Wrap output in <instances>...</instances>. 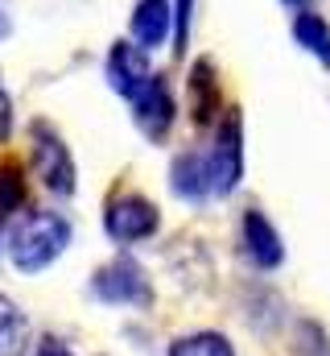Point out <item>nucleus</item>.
<instances>
[{"instance_id": "1", "label": "nucleus", "mask_w": 330, "mask_h": 356, "mask_svg": "<svg viewBox=\"0 0 330 356\" xmlns=\"http://www.w3.org/2000/svg\"><path fill=\"white\" fill-rule=\"evenodd\" d=\"M71 220L50 207H33L4 232V249L17 273H42L71 249Z\"/></svg>"}, {"instance_id": "17", "label": "nucleus", "mask_w": 330, "mask_h": 356, "mask_svg": "<svg viewBox=\"0 0 330 356\" xmlns=\"http://www.w3.org/2000/svg\"><path fill=\"white\" fill-rule=\"evenodd\" d=\"M8 137H12V95L0 83V145H4Z\"/></svg>"}, {"instance_id": "3", "label": "nucleus", "mask_w": 330, "mask_h": 356, "mask_svg": "<svg viewBox=\"0 0 330 356\" xmlns=\"http://www.w3.org/2000/svg\"><path fill=\"white\" fill-rule=\"evenodd\" d=\"M91 294L107 307H153V282L141 261L132 257H112L107 266L91 273Z\"/></svg>"}, {"instance_id": "8", "label": "nucleus", "mask_w": 330, "mask_h": 356, "mask_svg": "<svg viewBox=\"0 0 330 356\" xmlns=\"http://www.w3.org/2000/svg\"><path fill=\"white\" fill-rule=\"evenodd\" d=\"M128 33H132V46H141L145 54L162 50L173 33V8L169 0H137L132 4V17H128Z\"/></svg>"}, {"instance_id": "20", "label": "nucleus", "mask_w": 330, "mask_h": 356, "mask_svg": "<svg viewBox=\"0 0 330 356\" xmlns=\"http://www.w3.org/2000/svg\"><path fill=\"white\" fill-rule=\"evenodd\" d=\"M285 4H293V8H310V0H285Z\"/></svg>"}, {"instance_id": "2", "label": "nucleus", "mask_w": 330, "mask_h": 356, "mask_svg": "<svg viewBox=\"0 0 330 356\" xmlns=\"http://www.w3.org/2000/svg\"><path fill=\"white\" fill-rule=\"evenodd\" d=\"M29 162H33V175L42 178V186L50 195H58V199H71L75 195L79 170H75L71 145L62 141V133L50 120H33L29 124Z\"/></svg>"}, {"instance_id": "5", "label": "nucleus", "mask_w": 330, "mask_h": 356, "mask_svg": "<svg viewBox=\"0 0 330 356\" xmlns=\"http://www.w3.org/2000/svg\"><path fill=\"white\" fill-rule=\"evenodd\" d=\"M207 166H211V186L215 195H232L244 178V120L240 108H227L219 129H215V145L207 149Z\"/></svg>"}, {"instance_id": "18", "label": "nucleus", "mask_w": 330, "mask_h": 356, "mask_svg": "<svg viewBox=\"0 0 330 356\" xmlns=\"http://www.w3.org/2000/svg\"><path fill=\"white\" fill-rule=\"evenodd\" d=\"M33 356H75V353H71V348H67L62 340H54V336H46V340L37 344V353H33Z\"/></svg>"}, {"instance_id": "4", "label": "nucleus", "mask_w": 330, "mask_h": 356, "mask_svg": "<svg viewBox=\"0 0 330 356\" xmlns=\"http://www.w3.org/2000/svg\"><path fill=\"white\" fill-rule=\"evenodd\" d=\"M157 228H162L157 203L145 199V195H137V191L112 195L107 207H103V232H107L116 245H141V241H149Z\"/></svg>"}, {"instance_id": "11", "label": "nucleus", "mask_w": 330, "mask_h": 356, "mask_svg": "<svg viewBox=\"0 0 330 356\" xmlns=\"http://www.w3.org/2000/svg\"><path fill=\"white\" fill-rule=\"evenodd\" d=\"M186 99H190V120H194V124H211V120H215L223 91H219V71H215L211 58H198V63L190 67Z\"/></svg>"}, {"instance_id": "6", "label": "nucleus", "mask_w": 330, "mask_h": 356, "mask_svg": "<svg viewBox=\"0 0 330 356\" xmlns=\"http://www.w3.org/2000/svg\"><path fill=\"white\" fill-rule=\"evenodd\" d=\"M132 120H137V129L153 141V145H162L165 137H169V129H173V91L165 83V75H149V83L137 91L132 99Z\"/></svg>"}, {"instance_id": "21", "label": "nucleus", "mask_w": 330, "mask_h": 356, "mask_svg": "<svg viewBox=\"0 0 330 356\" xmlns=\"http://www.w3.org/2000/svg\"><path fill=\"white\" fill-rule=\"evenodd\" d=\"M0 245H4V216H0Z\"/></svg>"}, {"instance_id": "19", "label": "nucleus", "mask_w": 330, "mask_h": 356, "mask_svg": "<svg viewBox=\"0 0 330 356\" xmlns=\"http://www.w3.org/2000/svg\"><path fill=\"white\" fill-rule=\"evenodd\" d=\"M4 33H8V8H4V0H0V42H4Z\"/></svg>"}, {"instance_id": "12", "label": "nucleus", "mask_w": 330, "mask_h": 356, "mask_svg": "<svg viewBox=\"0 0 330 356\" xmlns=\"http://www.w3.org/2000/svg\"><path fill=\"white\" fill-rule=\"evenodd\" d=\"M289 33H293V42H297L306 54H314V58L330 71V25L314 13V8H297Z\"/></svg>"}, {"instance_id": "16", "label": "nucleus", "mask_w": 330, "mask_h": 356, "mask_svg": "<svg viewBox=\"0 0 330 356\" xmlns=\"http://www.w3.org/2000/svg\"><path fill=\"white\" fill-rule=\"evenodd\" d=\"M173 8V54H186V46H190V13H194V0H173L169 4Z\"/></svg>"}, {"instance_id": "13", "label": "nucleus", "mask_w": 330, "mask_h": 356, "mask_svg": "<svg viewBox=\"0 0 330 356\" xmlns=\"http://www.w3.org/2000/svg\"><path fill=\"white\" fill-rule=\"evenodd\" d=\"M29 348V315L0 294V356H21Z\"/></svg>"}, {"instance_id": "14", "label": "nucleus", "mask_w": 330, "mask_h": 356, "mask_svg": "<svg viewBox=\"0 0 330 356\" xmlns=\"http://www.w3.org/2000/svg\"><path fill=\"white\" fill-rule=\"evenodd\" d=\"M25 166L17 158H0V216L8 220L12 211H21L25 203Z\"/></svg>"}, {"instance_id": "10", "label": "nucleus", "mask_w": 330, "mask_h": 356, "mask_svg": "<svg viewBox=\"0 0 330 356\" xmlns=\"http://www.w3.org/2000/svg\"><path fill=\"white\" fill-rule=\"evenodd\" d=\"M169 191H173L177 199H186V203H202V199H211L215 186H211L207 154H198V149L177 154L173 166H169Z\"/></svg>"}, {"instance_id": "15", "label": "nucleus", "mask_w": 330, "mask_h": 356, "mask_svg": "<svg viewBox=\"0 0 330 356\" xmlns=\"http://www.w3.org/2000/svg\"><path fill=\"white\" fill-rule=\"evenodd\" d=\"M169 356H236V348L219 332H190L169 344Z\"/></svg>"}, {"instance_id": "7", "label": "nucleus", "mask_w": 330, "mask_h": 356, "mask_svg": "<svg viewBox=\"0 0 330 356\" xmlns=\"http://www.w3.org/2000/svg\"><path fill=\"white\" fill-rule=\"evenodd\" d=\"M103 75H107V88L124 99H132L137 91L149 83L153 67H149V54L132 42H112L107 50V63H103Z\"/></svg>"}, {"instance_id": "9", "label": "nucleus", "mask_w": 330, "mask_h": 356, "mask_svg": "<svg viewBox=\"0 0 330 356\" xmlns=\"http://www.w3.org/2000/svg\"><path fill=\"white\" fill-rule=\"evenodd\" d=\"M244 253L256 269H277L285 261V245H281V232L272 228V220L256 207L244 211Z\"/></svg>"}]
</instances>
